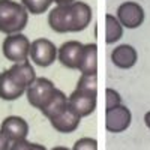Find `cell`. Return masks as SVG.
Wrapping results in <instances>:
<instances>
[{"label":"cell","instance_id":"6da1fadb","mask_svg":"<svg viewBox=\"0 0 150 150\" xmlns=\"http://www.w3.org/2000/svg\"><path fill=\"white\" fill-rule=\"evenodd\" d=\"M92 21V8L84 2L56 6L48 14V24L56 33L83 32Z\"/></svg>","mask_w":150,"mask_h":150},{"label":"cell","instance_id":"7a4b0ae2","mask_svg":"<svg viewBox=\"0 0 150 150\" xmlns=\"http://www.w3.org/2000/svg\"><path fill=\"white\" fill-rule=\"evenodd\" d=\"M26 95L29 104L42 111V114L48 119L68 104V96L45 77H36V80L27 87Z\"/></svg>","mask_w":150,"mask_h":150},{"label":"cell","instance_id":"3957f363","mask_svg":"<svg viewBox=\"0 0 150 150\" xmlns=\"http://www.w3.org/2000/svg\"><path fill=\"white\" fill-rule=\"evenodd\" d=\"M36 80V72L30 62L15 63L0 74V98L15 101L26 93L27 87Z\"/></svg>","mask_w":150,"mask_h":150},{"label":"cell","instance_id":"277c9868","mask_svg":"<svg viewBox=\"0 0 150 150\" xmlns=\"http://www.w3.org/2000/svg\"><path fill=\"white\" fill-rule=\"evenodd\" d=\"M29 12L14 0H0V32L5 35L21 33L27 26Z\"/></svg>","mask_w":150,"mask_h":150},{"label":"cell","instance_id":"5b68a950","mask_svg":"<svg viewBox=\"0 0 150 150\" xmlns=\"http://www.w3.org/2000/svg\"><path fill=\"white\" fill-rule=\"evenodd\" d=\"M2 51L8 60L14 62V63H23V62H27V59H29L30 41L23 33L9 35L3 41Z\"/></svg>","mask_w":150,"mask_h":150},{"label":"cell","instance_id":"8992f818","mask_svg":"<svg viewBox=\"0 0 150 150\" xmlns=\"http://www.w3.org/2000/svg\"><path fill=\"white\" fill-rule=\"evenodd\" d=\"M29 56L35 65L41 66V68H48L57 59V47L50 39L39 38V39H35L30 44Z\"/></svg>","mask_w":150,"mask_h":150},{"label":"cell","instance_id":"52a82bcc","mask_svg":"<svg viewBox=\"0 0 150 150\" xmlns=\"http://www.w3.org/2000/svg\"><path fill=\"white\" fill-rule=\"evenodd\" d=\"M96 102H98V92L75 89L68 96V104L81 119L92 114L96 108Z\"/></svg>","mask_w":150,"mask_h":150},{"label":"cell","instance_id":"ba28073f","mask_svg":"<svg viewBox=\"0 0 150 150\" xmlns=\"http://www.w3.org/2000/svg\"><path fill=\"white\" fill-rule=\"evenodd\" d=\"M132 122L131 110L126 105H117L105 111V128L108 132L120 134L129 128Z\"/></svg>","mask_w":150,"mask_h":150},{"label":"cell","instance_id":"9c48e42d","mask_svg":"<svg viewBox=\"0 0 150 150\" xmlns=\"http://www.w3.org/2000/svg\"><path fill=\"white\" fill-rule=\"evenodd\" d=\"M51 126L62 134H71L80 126L81 117L72 110V107L69 104H66L63 108H60L54 116H51L48 119Z\"/></svg>","mask_w":150,"mask_h":150},{"label":"cell","instance_id":"30bf717a","mask_svg":"<svg viewBox=\"0 0 150 150\" xmlns=\"http://www.w3.org/2000/svg\"><path fill=\"white\" fill-rule=\"evenodd\" d=\"M122 27L137 29L144 23V9L137 2H125L117 8V17Z\"/></svg>","mask_w":150,"mask_h":150},{"label":"cell","instance_id":"8fae6325","mask_svg":"<svg viewBox=\"0 0 150 150\" xmlns=\"http://www.w3.org/2000/svg\"><path fill=\"white\" fill-rule=\"evenodd\" d=\"M0 132H2L11 143L24 141L27 138V134H29V125L23 117L9 116L2 122Z\"/></svg>","mask_w":150,"mask_h":150},{"label":"cell","instance_id":"7c38bea8","mask_svg":"<svg viewBox=\"0 0 150 150\" xmlns=\"http://www.w3.org/2000/svg\"><path fill=\"white\" fill-rule=\"evenodd\" d=\"M84 44L78 41H66L57 48V59L68 69H78Z\"/></svg>","mask_w":150,"mask_h":150},{"label":"cell","instance_id":"4fadbf2b","mask_svg":"<svg viewBox=\"0 0 150 150\" xmlns=\"http://www.w3.org/2000/svg\"><path fill=\"white\" fill-rule=\"evenodd\" d=\"M137 59H138L137 50L128 44H122L116 47L111 53V62L114 63V66L120 69H131L137 63Z\"/></svg>","mask_w":150,"mask_h":150},{"label":"cell","instance_id":"5bb4252c","mask_svg":"<svg viewBox=\"0 0 150 150\" xmlns=\"http://www.w3.org/2000/svg\"><path fill=\"white\" fill-rule=\"evenodd\" d=\"M78 71L81 75H98V45L96 42L84 44Z\"/></svg>","mask_w":150,"mask_h":150},{"label":"cell","instance_id":"9a60e30c","mask_svg":"<svg viewBox=\"0 0 150 150\" xmlns=\"http://www.w3.org/2000/svg\"><path fill=\"white\" fill-rule=\"evenodd\" d=\"M105 23H107V30H105V41L107 44H114L117 42L120 38L123 36V27L122 24L119 23V20L111 15V14H107L105 17Z\"/></svg>","mask_w":150,"mask_h":150},{"label":"cell","instance_id":"2e32d148","mask_svg":"<svg viewBox=\"0 0 150 150\" xmlns=\"http://www.w3.org/2000/svg\"><path fill=\"white\" fill-rule=\"evenodd\" d=\"M51 3L53 0H21V5L26 8L27 12H30L33 15H39L47 12Z\"/></svg>","mask_w":150,"mask_h":150},{"label":"cell","instance_id":"e0dca14e","mask_svg":"<svg viewBox=\"0 0 150 150\" xmlns=\"http://www.w3.org/2000/svg\"><path fill=\"white\" fill-rule=\"evenodd\" d=\"M77 89L98 92V75H81L77 83Z\"/></svg>","mask_w":150,"mask_h":150},{"label":"cell","instance_id":"ac0fdd59","mask_svg":"<svg viewBox=\"0 0 150 150\" xmlns=\"http://www.w3.org/2000/svg\"><path fill=\"white\" fill-rule=\"evenodd\" d=\"M72 150H98V141L90 137H83L75 141Z\"/></svg>","mask_w":150,"mask_h":150},{"label":"cell","instance_id":"d6986e66","mask_svg":"<svg viewBox=\"0 0 150 150\" xmlns=\"http://www.w3.org/2000/svg\"><path fill=\"white\" fill-rule=\"evenodd\" d=\"M9 150H47V147H44L42 144H36V143H30L27 140H24V141L12 143Z\"/></svg>","mask_w":150,"mask_h":150},{"label":"cell","instance_id":"ffe728a7","mask_svg":"<svg viewBox=\"0 0 150 150\" xmlns=\"http://www.w3.org/2000/svg\"><path fill=\"white\" fill-rule=\"evenodd\" d=\"M105 95H107V110H110L112 107H117V105L122 104V96L114 89H107Z\"/></svg>","mask_w":150,"mask_h":150},{"label":"cell","instance_id":"44dd1931","mask_svg":"<svg viewBox=\"0 0 150 150\" xmlns=\"http://www.w3.org/2000/svg\"><path fill=\"white\" fill-rule=\"evenodd\" d=\"M9 147H11V141L0 132V150H9Z\"/></svg>","mask_w":150,"mask_h":150},{"label":"cell","instance_id":"7402d4cb","mask_svg":"<svg viewBox=\"0 0 150 150\" xmlns=\"http://www.w3.org/2000/svg\"><path fill=\"white\" fill-rule=\"evenodd\" d=\"M53 2L57 5V6H65V5H71L74 2H77V0H53Z\"/></svg>","mask_w":150,"mask_h":150},{"label":"cell","instance_id":"603a6c76","mask_svg":"<svg viewBox=\"0 0 150 150\" xmlns=\"http://www.w3.org/2000/svg\"><path fill=\"white\" fill-rule=\"evenodd\" d=\"M144 123H146V126L150 129V111H147L144 114Z\"/></svg>","mask_w":150,"mask_h":150},{"label":"cell","instance_id":"cb8c5ba5","mask_svg":"<svg viewBox=\"0 0 150 150\" xmlns=\"http://www.w3.org/2000/svg\"><path fill=\"white\" fill-rule=\"evenodd\" d=\"M51 150H69L68 147H62V146H57V147H53Z\"/></svg>","mask_w":150,"mask_h":150}]
</instances>
